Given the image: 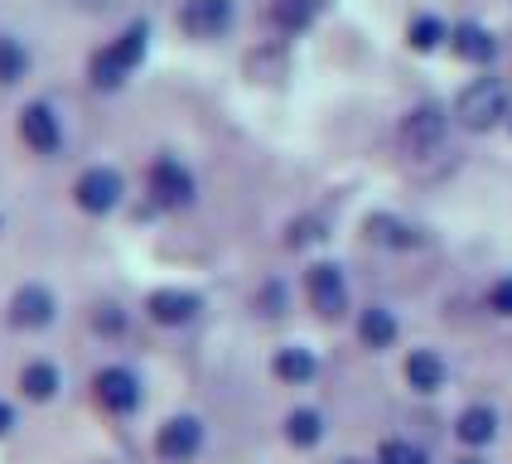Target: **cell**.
<instances>
[{
    "label": "cell",
    "instance_id": "6da1fadb",
    "mask_svg": "<svg viewBox=\"0 0 512 464\" xmlns=\"http://www.w3.org/2000/svg\"><path fill=\"white\" fill-rule=\"evenodd\" d=\"M508 112H512V97H508V83H503V78H474L455 102V116L469 131H488V126H498Z\"/></svg>",
    "mask_w": 512,
    "mask_h": 464
},
{
    "label": "cell",
    "instance_id": "7a4b0ae2",
    "mask_svg": "<svg viewBox=\"0 0 512 464\" xmlns=\"http://www.w3.org/2000/svg\"><path fill=\"white\" fill-rule=\"evenodd\" d=\"M145 39H150V29L131 25L121 39H112L102 54H92V83L97 87H121L126 83V73L145 58Z\"/></svg>",
    "mask_w": 512,
    "mask_h": 464
},
{
    "label": "cell",
    "instance_id": "3957f363",
    "mask_svg": "<svg viewBox=\"0 0 512 464\" xmlns=\"http://www.w3.org/2000/svg\"><path fill=\"white\" fill-rule=\"evenodd\" d=\"M305 290H310L314 315L339 319L343 310H348V281H343V271H339V266H329V261H319V266H310V276H305Z\"/></svg>",
    "mask_w": 512,
    "mask_h": 464
},
{
    "label": "cell",
    "instance_id": "277c9868",
    "mask_svg": "<svg viewBox=\"0 0 512 464\" xmlns=\"http://www.w3.org/2000/svg\"><path fill=\"white\" fill-rule=\"evenodd\" d=\"M73 199H78V208H83V213H112L116 203H121V174L92 165V170L78 174Z\"/></svg>",
    "mask_w": 512,
    "mask_h": 464
},
{
    "label": "cell",
    "instance_id": "5b68a950",
    "mask_svg": "<svg viewBox=\"0 0 512 464\" xmlns=\"http://www.w3.org/2000/svg\"><path fill=\"white\" fill-rule=\"evenodd\" d=\"M150 194L160 208H184V203H194V174L165 155V160L150 165Z\"/></svg>",
    "mask_w": 512,
    "mask_h": 464
},
{
    "label": "cell",
    "instance_id": "8992f818",
    "mask_svg": "<svg viewBox=\"0 0 512 464\" xmlns=\"http://www.w3.org/2000/svg\"><path fill=\"white\" fill-rule=\"evenodd\" d=\"M199 445H203V426L194 416H174V421H165L160 435H155L160 460H170V464H189L199 455Z\"/></svg>",
    "mask_w": 512,
    "mask_h": 464
},
{
    "label": "cell",
    "instance_id": "52a82bcc",
    "mask_svg": "<svg viewBox=\"0 0 512 464\" xmlns=\"http://www.w3.org/2000/svg\"><path fill=\"white\" fill-rule=\"evenodd\" d=\"M20 141L29 150H39V155H54L58 145H63V126H58L49 102H29L25 112H20Z\"/></svg>",
    "mask_w": 512,
    "mask_h": 464
},
{
    "label": "cell",
    "instance_id": "ba28073f",
    "mask_svg": "<svg viewBox=\"0 0 512 464\" xmlns=\"http://www.w3.org/2000/svg\"><path fill=\"white\" fill-rule=\"evenodd\" d=\"M92 392L116 416H126V411L141 406V382H136V373H126V368H102V373L92 377Z\"/></svg>",
    "mask_w": 512,
    "mask_h": 464
},
{
    "label": "cell",
    "instance_id": "9c48e42d",
    "mask_svg": "<svg viewBox=\"0 0 512 464\" xmlns=\"http://www.w3.org/2000/svg\"><path fill=\"white\" fill-rule=\"evenodd\" d=\"M445 112L440 107H416V112L401 121V145L411 150V155H430L435 145L445 141Z\"/></svg>",
    "mask_w": 512,
    "mask_h": 464
},
{
    "label": "cell",
    "instance_id": "30bf717a",
    "mask_svg": "<svg viewBox=\"0 0 512 464\" xmlns=\"http://www.w3.org/2000/svg\"><path fill=\"white\" fill-rule=\"evenodd\" d=\"M179 25L189 29L194 39H218L232 25V0H184Z\"/></svg>",
    "mask_w": 512,
    "mask_h": 464
},
{
    "label": "cell",
    "instance_id": "8fae6325",
    "mask_svg": "<svg viewBox=\"0 0 512 464\" xmlns=\"http://www.w3.org/2000/svg\"><path fill=\"white\" fill-rule=\"evenodd\" d=\"M54 319V295L44 286H20L15 290V300H10V324H20V329H44Z\"/></svg>",
    "mask_w": 512,
    "mask_h": 464
},
{
    "label": "cell",
    "instance_id": "7c38bea8",
    "mask_svg": "<svg viewBox=\"0 0 512 464\" xmlns=\"http://www.w3.org/2000/svg\"><path fill=\"white\" fill-rule=\"evenodd\" d=\"M145 310H150L155 324H189L199 315V295H189V290H155L145 300Z\"/></svg>",
    "mask_w": 512,
    "mask_h": 464
},
{
    "label": "cell",
    "instance_id": "4fadbf2b",
    "mask_svg": "<svg viewBox=\"0 0 512 464\" xmlns=\"http://www.w3.org/2000/svg\"><path fill=\"white\" fill-rule=\"evenodd\" d=\"M406 382H411L416 392H440V387H445V358H440L435 348H416V353L406 358Z\"/></svg>",
    "mask_w": 512,
    "mask_h": 464
},
{
    "label": "cell",
    "instance_id": "5bb4252c",
    "mask_svg": "<svg viewBox=\"0 0 512 464\" xmlns=\"http://www.w3.org/2000/svg\"><path fill=\"white\" fill-rule=\"evenodd\" d=\"M450 49L464 63H488V58L498 54V39L484 25H459V29H450Z\"/></svg>",
    "mask_w": 512,
    "mask_h": 464
},
{
    "label": "cell",
    "instance_id": "9a60e30c",
    "mask_svg": "<svg viewBox=\"0 0 512 464\" xmlns=\"http://www.w3.org/2000/svg\"><path fill=\"white\" fill-rule=\"evenodd\" d=\"M358 339L368 348H392L397 344V315L392 310H382V305H372L358 315Z\"/></svg>",
    "mask_w": 512,
    "mask_h": 464
},
{
    "label": "cell",
    "instance_id": "2e32d148",
    "mask_svg": "<svg viewBox=\"0 0 512 464\" xmlns=\"http://www.w3.org/2000/svg\"><path fill=\"white\" fill-rule=\"evenodd\" d=\"M368 237L382 242V247H416V242H421V232L411 228V223H401V218H392V213H372Z\"/></svg>",
    "mask_w": 512,
    "mask_h": 464
},
{
    "label": "cell",
    "instance_id": "e0dca14e",
    "mask_svg": "<svg viewBox=\"0 0 512 464\" xmlns=\"http://www.w3.org/2000/svg\"><path fill=\"white\" fill-rule=\"evenodd\" d=\"M271 373L281 377V382H290V387H300V382H310L319 373V363H314L310 348H281L276 363H271Z\"/></svg>",
    "mask_w": 512,
    "mask_h": 464
},
{
    "label": "cell",
    "instance_id": "ac0fdd59",
    "mask_svg": "<svg viewBox=\"0 0 512 464\" xmlns=\"http://www.w3.org/2000/svg\"><path fill=\"white\" fill-rule=\"evenodd\" d=\"M455 435L464 440V445H488V440L498 435V416H493L488 406H469V411L459 416Z\"/></svg>",
    "mask_w": 512,
    "mask_h": 464
},
{
    "label": "cell",
    "instance_id": "d6986e66",
    "mask_svg": "<svg viewBox=\"0 0 512 464\" xmlns=\"http://www.w3.org/2000/svg\"><path fill=\"white\" fill-rule=\"evenodd\" d=\"M20 392H25L29 402H49L58 392V368L54 363H25L20 368Z\"/></svg>",
    "mask_w": 512,
    "mask_h": 464
},
{
    "label": "cell",
    "instance_id": "ffe728a7",
    "mask_svg": "<svg viewBox=\"0 0 512 464\" xmlns=\"http://www.w3.org/2000/svg\"><path fill=\"white\" fill-rule=\"evenodd\" d=\"M285 435H290V445L310 450V445H319V435H324V416L310 411V406H300V411L285 416Z\"/></svg>",
    "mask_w": 512,
    "mask_h": 464
},
{
    "label": "cell",
    "instance_id": "44dd1931",
    "mask_svg": "<svg viewBox=\"0 0 512 464\" xmlns=\"http://www.w3.org/2000/svg\"><path fill=\"white\" fill-rule=\"evenodd\" d=\"M406 39H411L416 54H430V49H440L450 39V29H445V20H435V15H416L411 29H406Z\"/></svg>",
    "mask_w": 512,
    "mask_h": 464
},
{
    "label": "cell",
    "instance_id": "7402d4cb",
    "mask_svg": "<svg viewBox=\"0 0 512 464\" xmlns=\"http://www.w3.org/2000/svg\"><path fill=\"white\" fill-rule=\"evenodd\" d=\"M25 68H29L25 44H15L10 34H0V83H20Z\"/></svg>",
    "mask_w": 512,
    "mask_h": 464
},
{
    "label": "cell",
    "instance_id": "603a6c76",
    "mask_svg": "<svg viewBox=\"0 0 512 464\" xmlns=\"http://www.w3.org/2000/svg\"><path fill=\"white\" fill-rule=\"evenodd\" d=\"M319 10V0H276V25L281 29H305Z\"/></svg>",
    "mask_w": 512,
    "mask_h": 464
},
{
    "label": "cell",
    "instance_id": "cb8c5ba5",
    "mask_svg": "<svg viewBox=\"0 0 512 464\" xmlns=\"http://www.w3.org/2000/svg\"><path fill=\"white\" fill-rule=\"evenodd\" d=\"M377 464H426V455H421L416 445H406V440H387V445L377 450Z\"/></svg>",
    "mask_w": 512,
    "mask_h": 464
},
{
    "label": "cell",
    "instance_id": "d4e9b609",
    "mask_svg": "<svg viewBox=\"0 0 512 464\" xmlns=\"http://www.w3.org/2000/svg\"><path fill=\"white\" fill-rule=\"evenodd\" d=\"M488 310H493V315H508L512 319V276L493 281V290H488Z\"/></svg>",
    "mask_w": 512,
    "mask_h": 464
},
{
    "label": "cell",
    "instance_id": "484cf974",
    "mask_svg": "<svg viewBox=\"0 0 512 464\" xmlns=\"http://www.w3.org/2000/svg\"><path fill=\"white\" fill-rule=\"evenodd\" d=\"M92 324H97V329H107V334H116V329H121V315H116V305H102V310L92 315Z\"/></svg>",
    "mask_w": 512,
    "mask_h": 464
},
{
    "label": "cell",
    "instance_id": "4316f807",
    "mask_svg": "<svg viewBox=\"0 0 512 464\" xmlns=\"http://www.w3.org/2000/svg\"><path fill=\"white\" fill-rule=\"evenodd\" d=\"M10 426H15V411H10V406H5V402H0V435H5V431H10Z\"/></svg>",
    "mask_w": 512,
    "mask_h": 464
},
{
    "label": "cell",
    "instance_id": "83f0119b",
    "mask_svg": "<svg viewBox=\"0 0 512 464\" xmlns=\"http://www.w3.org/2000/svg\"><path fill=\"white\" fill-rule=\"evenodd\" d=\"M459 464H484V460H459Z\"/></svg>",
    "mask_w": 512,
    "mask_h": 464
},
{
    "label": "cell",
    "instance_id": "f1b7e54d",
    "mask_svg": "<svg viewBox=\"0 0 512 464\" xmlns=\"http://www.w3.org/2000/svg\"><path fill=\"white\" fill-rule=\"evenodd\" d=\"M339 464H363V460H339Z\"/></svg>",
    "mask_w": 512,
    "mask_h": 464
}]
</instances>
